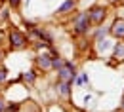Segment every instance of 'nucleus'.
Segmentation results:
<instances>
[{
    "label": "nucleus",
    "instance_id": "f257e3e1",
    "mask_svg": "<svg viewBox=\"0 0 124 112\" xmlns=\"http://www.w3.org/2000/svg\"><path fill=\"white\" fill-rule=\"evenodd\" d=\"M71 27H73V32L78 34V36L88 34L90 29H92V23H90L88 12H77V13L73 15V19H71Z\"/></svg>",
    "mask_w": 124,
    "mask_h": 112
},
{
    "label": "nucleus",
    "instance_id": "f03ea898",
    "mask_svg": "<svg viewBox=\"0 0 124 112\" xmlns=\"http://www.w3.org/2000/svg\"><path fill=\"white\" fill-rule=\"evenodd\" d=\"M8 46H10V49H25L29 46V38L19 29H10V32H8Z\"/></svg>",
    "mask_w": 124,
    "mask_h": 112
},
{
    "label": "nucleus",
    "instance_id": "7ed1b4c3",
    "mask_svg": "<svg viewBox=\"0 0 124 112\" xmlns=\"http://www.w3.org/2000/svg\"><path fill=\"white\" fill-rule=\"evenodd\" d=\"M75 78H77V66H75V63L65 61V65L57 68V80L73 84V82H75Z\"/></svg>",
    "mask_w": 124,
    "mask_h": 112
},
{
    "label": "nucleus",
    "instance_id": "20e7f679",
    "mask_svg": "<svg viewBox=\"0 0 124 112\" xmlns=\"http://www.w3.org/2000/svg\"><path fill=\"white\" fill-rule=\"evenodd\" d=\"M88 12V17H90V23L92 25H103V21L107 19V8L105 6H99V4H95L92 6L90 10H86Z\"/></svg>",
    "mask_w": 124,
    "mask_h": 112
},
{
    "label": "nucleus",
    "instance_id": "39448f33",
    "mask_svg": "<svg viewBox=\"0 0 124 112\" xmlns=\"http://www.w3.org/2000/svg\"><path fill=\"white\" fill-rule=\"evenodd\" d=\"M34 65H36V70H52V53H46V51H42V53H38L36 57H34Z\"/></svg>",
    "mask_w": 124,
    "mask_h": 112
},
{
    "label": "nucleus",
    "instance_id": "423d86ee",
    "mask_svg": "<svg viewBox=\"0 0 124 112\" xmlns=\"http://www.w3.org/2000/svg\"><path fill=\"white\" fill-rule=\"evenodd\" d=\"M109 34L113 38H116V40H122L124 38V19L122 17H116L113 21V25L109 27Z\"/></svg>",
    "mask_w": 124,
    "mask_h": 112
},
{
    "label": "nucleus",
    "instance_id": "0eeeda50",
    "mask_svg": "<svg viewBox=\"0 0 124 112\" xmlns=\"http://www.w3.org/2000/svg\"><path fill=\"white\" fill-rule=\"evenodd\" d=\"M111 57H113L115 63H124V42L122 40L113 44V55Z\"/></svg>",
    "mask_w": 124,
    "mask_h": 112
},
{
    "label": "nucleus",
    "instance_id": "6e6552de",
    "mask_svg": "<svg viewBox=\"0 0 124 112\" xmlns=\"http://www.w3.org/2000/svg\"><path fill=\"white\" fill-rule=\"evenodd\" d=\"M77 10V0H65L61 6L57 8V15H69V13H73Z\"/></svg>",
    "mask_w": 124,
    "mask_h": 112
},
{
    "label": "nucleus",
    "instance_id": "1a4fd4ad",
    "mask_svg": "<svg viewBox=\"0 0 124 112\" xmlns=\"http://www.w3.org/2000/svg\"><path fill=\"white\" fill-rule=\"evenodd\" d=\"M55 89H57V93L63 97V99H69L71 97V84L69 82H61V80H57V84H55Z\"/></svg>",
    "mask_w": 124,
    "mask_h": 112
},
{
    "label": "nucleus",
    "instance_id": "9d476101",
    "mask_svg": "<svg viewBox=\"0 0 124 112\" xmlns=\"http://www.w3.org/2000/svg\"><path fill=\"white\" fill-rule=\"evenodd\" d=\"M36 78H38V70H36V68H32V70H27V72H23V74L19 76V80L25 82V84H29V86H32V84L36 82Z\"/></svg>",
    "mask_w": 124,
    "mask_h": 112
},
{
    "label": "nucleus",
    "instance_id": "9b49d317",
    "mask_svg": "<svg viewBox=\"0 0 124 112\" xmlns=\"http://www.w3.org/2000/svg\"><path fill=\"white\" fill-rule=\"evenodd\" d=\"M105 36H109V27H99V25H97L95 32L92 34L93 42H97V40H101V38H105Z\"/></svg>",
    "mask_w": 124,
    "mask_h": 112
},
{
    "label": "nucleus",
    "instance_id": "f8f14e48",
    "mask_svg": "<svg viewBox=\"0 0 124 112\" xmlns=\"http://www.w3.org/2000/svg\"><path fill=\"white\" fill-rule=\"evenodd\" d=\"M19 108H21V103H6L4 112H17Z\"/></svg>",
    "mask_w": 124,
    "mask_h": 112
},
{
    "label": "nucleus",
    "instance_id": "ddd939ff",
    "mask_svg": "<svg viewBox=\"0 0 124 112\" xmlns=\"http://www.w3.org/2000/svg\"><path fill=\"white\" fill-rule=\"evenodd\" d=\"M10 19V6H2L0 8V21H8Z\"/></svg>",
    "mask_w": 124,
    "mask_h": 112
},
{
    "label": "nucleus",
    "instance_id": "4468645a",
    "mask_svg": "<svg viewBox=\"0 0 124 112\" xmlns=\"http://www.w3.org/2000/svg\"><path fill=\"white\" fill-rule=\"evenodd\" d=\"M88 82H90V78H88V74H86V72H82V74H80L78 78H75V84H77V86H82V84H88Z\"/></svg>",
    "mask_w": 124,
    "mask_h": 112
},
{
    "label": "nucleus",
    "instance_id": "2eb2a0df",
    "mask_svg": "<svg viewBox=\"0 0 124 112\" xmlns=\"http://www.w3.org/2000/svg\"><path fill=\"white\" fill-rule=\"evenodd\" d=\"M6 4H8L12 10H17V8L21 6V0H6Z\"/></svg>",
    "mask_w": 124,
    "mask_h": 112
},
{
    "label": "nucleus",
    "instance_id": "dca6fc26",
    "mask_svg": "<svg viewBox=\"0 0 124 112\" xmlns=\"http://www.w3.org/2000/svg\"><path fill=\"white\" fill-rule=\"evenodd\" d=\"M6 80H8V70L4 66H0V84H4Z\"/></svg>",
    "mask_w": 124,
    "mask_h": 112
},
{
    "label": "nucleus",
    "instance_id": "f3484780",
    "mask_svg": "<svg viewBox=\"0 0 124 112\" xmlns=\"http://www.w3.org/2000/svg\"><path fill=\"white\" fill-rule=\"evenodd\" d=\"M4 106H6V101L0 97V112H4Z\"/></svg>",
    "mask_w": 124,
    "mask_h": 112
},
{
    "label": "nucleus",
    "instance_id": "a211bd4d",
    "mask_svg": "<svg viewBox=\"0 0 124 112\" xmlns=\"http://www.w3.org/2000/svg\"><path fill=\"white\" fill-rule=\"evenodd\" d=\"M2 59H4V51L0 49V63H2Z\"/></svg>",
    "mask_w": 124,
    "mask_h": 112
},
{
    "label": "nucleus",
    "instance_id": "6ab92c4d",
    "mask_svg": "<svg viewBox=\"0 0 124 112\" xmlns=\"http://www.w3.org/2000/svg\"><path fill=\"white\" fill-rule=\"evenodd\" d=\"M120 110L124 112V97H122V103H120Z\"/></svg>",
    "mask_w": 124,
    "mask_h": 112
},
{
    "label": "nucleus",
    "instance_id": "aec40b11",
    "mask_svg": "<svg viewBox=\"0 0 124 112\" xmlns=\"http://www.w3.org/2000/svg\"><path fill=\"white\" fill-rule=\"evenodd\" d=\"M109 4H118V0H107Z\"/></svg>",
    "mask_w": 124,
    "mask_h": 112
},
{
    "label": "nucleus",
    "instance_id": "412c9836",
    "mask_svg": "<svg viewBox=\"0 0 124 112\" xmlns=\"http://www.w3.org/2000/svg\"><path fill=\"white\" fill-rule=\"evenodd\" d=\"M118 4H120V6H124V0H118Z\"/></svg>",
    "mask_w": 124,
    "mask_h": 112
},
{
    "label": "nucleus",
    "instance_id": "4be33fe9",
    "mask_svg": "<svg viewBox=\"0 0 124 112\" xmlns=\"http://www.w3.org/2000/svg\"><path fill=\"white\" fill-rule=\"evenodd\" d=\"M122 42H124V38H122Z\"/></svg>",
    "mask_w": 124,
    "mask_h": 112
}]
</instances>
